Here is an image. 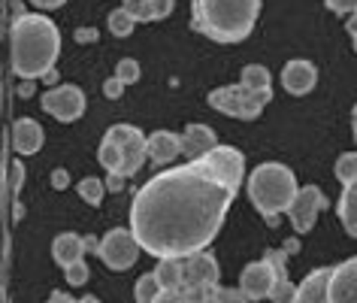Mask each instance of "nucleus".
I'll return each instance as SVG.
<instances>
[{
  "mask_svg": "<svg viewBox=\"0 0 357 303\" xmlns=\"http://www.w3.org/2000/svg\"><path fill=\"white\" fill-rule=\"evenodd\" d=\"M33 6H40V10H58V6H64L67 0H31Z\"/></svg>",
  "mask_w": 357,
  "mask_h": 303,
  "instance_id": "obj_37",
  "label": "nucleus"
},
{
  "mask_svg": "<svg viewBox=\"0 0 357 303\" xmlns=\"http://www.w3.org/2000/svg\"><path fill=\"white\" fill-rule=\"evenodd\" d=\"M273 91H255L248 85H225V88H212L209 91V106L225 115H234V119H243V121H252L264 112V106L270 103Z\"/></svg>",
  "mask_w": 357,
  "mask_h": 303,
  "instance_id": "obj_5",
  "label": "nucleus"
},
{
  "mask_svg": "<svg viewBox=\"0 0 357 303\" xmlns=\"http://www.w3.org/2000/svg\"><path fill=\"white\" fill-rule=\"evenodd\" d=\"M76 191H79V198L85 203H91V207H97V203L103 200V182L97 179V176H85V179L76 185Z\"/></svg>",
  "mask_w": 357,
  "mask_h": 303,
  "instance_id": "obj_26",
  "label": "nucleus"
},
{
  "mask_svg": "<svg viewBox=\"0 0 357 303\" xmlns=\"http://www.w3.org/2000/svg\"><path fill=\"white\" fill-rule=\"evenodd\" d=\"M112 79H115L119 85H124V88L133 85V82L139 79V64H137L133 58H121L119 67H115V76H112Z\"/></svg>",
  "mask_w": 357,
  "mask_h": 303,
  "instance_id": "obj_27",
  "label": "nucleus"
},
{
  "mask_svg": "<svg viewBox=\"0 0 357 303\" xmlns=\"http://www.w3.org/2000/svg\"><path fill=\"white\" fill-rule=\"evenodd\" d=\"M212 149H218V137L206 124H188V128L182 131V155H188L191 161L206 158Z\"/></svg>",
  "mask_w": 357,
  "mask_h": 303,
  "instance_id": "obj_16",
  "label": "nucleus"
},
{
  "mask_svg": "<svg viewBox=\"0 0 357 303\" xmlns=\"http://www.w3.org/2000/svg\"><path fill=\"white\" fill-rule=\"evenodd\" d=\"M275 288V273H273V264L266 261H252L243 270V276H239V291L245 294L248 300H264V297H270Z\"/></svg>",
  "mask_w": 357,
  "mask_h": 303,
  "instance_id": "obj_14",
  "label": "nucleus"
},
{
  "mask_svg": "<svg viewBox=\"0 0 357 303\" xmlns=\"http://www.w3.org/2000/svg\"><path fill=\"white\" fill-rule=\"evenodd\" d=\"M336 179L342 182L339 198V219L351 237H357V152H345L336 161Z\"/></svg>",
  "mask_w": 357,
  "mask_h": 303,
  "instance_id": "obj_9",
  "label": "nucleus"
},
{
  "mask_svg": "<svg viewBox=\"0 0 357 303\" xmlns=\"http://www.w3.org/2000/svg\"><path fill=\"white\" fill-rule=\"evenodd\" d=\"M31 91H33V82H22V88H19V94H22V97H28Z\"/></svg>",
  "mask_w": 357,
  "mask_h": 303,
  "instance_id": "obj_40",
  "label": "nucleus"
},
{
  "mask_svg": "<svg viewBox=\"0 0 357 303\" xmlns=\"http://www.w3.org/2000/svg\"><path fill=\"white\" fill-rule=\"evenodd\" d=\"M103 140H109L112 146L119 149V158H121L119 176H121V179H130V176L137 173L142 164H146V158H149V137L139 128H130V124H112V128L106 131Z\"/></svg>",
  "mask_w": 357,
  "mask_h": 303,
  "instance_id": "obj_7",
  "label": "nucleus"
},
{
  "mask_svg": "<svg viewBox=\"0 0 357 303\" xmlns=\"http://www.w3.org/2000/svg\"><path fill=\"white\" fill-rule=\"evenodd\" d=\"M13 46V73L24 82H37L55 73V61L61 55V31L49 15L19 13L10 28Z\"/></svg>",
  "mask_w": 357,
  "mask_h": 303,
  "instance_id": "obj_2",
  "label": "nucleus"
},
{
  "mask_svg": "<svg viewBox=\"0 0 357 303\" xmlns=\"http://www.w3.org/2000/svg\"><path fill=\"white\" fill-rule=\"evenodd\" d=\"M46 303H100L97 297H82V300H76V297H70L67 291H52V297Z\"/></svg>",
  "mask_w": 357,
  "mask_h": 303,
  "instance_id": "obj_31",
  "label": "nucleus"
},
{
  "mask_svg": "<svg viewBox=\"0 0 357 303\" xmlns=\"http://www.w3.org/2000/svg\"><path fill=\"white\" fill-rule=\"evenodd\" d=\"M73 37H76V43H94L97 40V31L94 28H79Z\"/></svg>",
  "mask_w": 357,
  "mask_h": 303,
  "instance_id": "obj_35",
  "label": "nucleus"
},
{
  "mask_svg": "<svg viewBox=\"0 0 357 303\" xmlns=\"http://www.w3.org/2000/svg\"><path fill=\"white\" fill-rule=\"evenodd\" d=\"M203 303H252V300H248L239 288H221V285H218V288L212 291Z\"/></svg>",
  "mask_w": 357,
  "mask_h": 303,
  "instance_id": "obj_28",
  "label": "nucleus"
},
{
  "mask_svg": "<svg viewBox=\"0 0 357 303\" xmlns=\"http://www.w3.org/2000/svg\"><path fill=\"white\" fill-rule=\"evenodd\" d=\"M236 191L225 185L209 164L188 161L160 170L133 194L130 230L155 258H191L206 252L227 219Z\"/></svg>",
  "mask_w": 357,
  "mask_h": 303,
  "instance_id": "obj_1",
  "label": "nucleus"
},
{
  "mask_svg": "<svg viewBox=\"0 0 357 303\" xmlns=\"http://www.w3.org/2000/svg\"><path fill=\"white\" fill-rule=\"evenodd\" d=\"M85 252H88V243H85V237H79V234H58L55 239H52V258L64 267H73L79 261H85Z\"/></svg>",
  "mask_w": 357,
  "mask_h": 303,
  "instance_id": "obj_18",
  "label": "nucleus"
},
{
  "mask_svg": "<svg viewBox=\"0 0 357 303\" xmlns=\"http://www.w3.org/2000/svg\"><path fill=\"white\" fill-rule=\"evenodd\" d=\"M261 0H191V22L215 43H239L252 34Z\"/></svg>",
  "mask_w": 357,
  "mask_h": 303,
  "instance_id": "obj_3",
  "label": "nucleus"
},
{
  "mask_svg": "<svg viewBox=\"0 0 357 303\" xmlns=\"http://www.w3.org/2000/svg\"><path fill=\"white\" fill-rule=\"evenodd\" d=\"M185 276H182V291L188 294L194 303H203L212 291L218 288V261L212 252H197L191 258H182Z\"/></svg>",
  "mask_w": 357,
  "mask_h": 303,
  "instance_id": "obj_6",
  "label": "nucleus"
},
{
  "mask_svg": "<svg viewBox=\"0 0 357 303\" xmlns=\"http://www.w3.org/2000/svg\"><path fill=\"white\" fill-rule=\"evenodd\" d=\"M137 303H155L160 294H164V288H160V282H158V273H146V276H139L137 279Z\"/></svg>",
  "mask_w": 357,
  "mask_h": 303,
  "instance_id": "obj_24",
  "label": "nucleus"
},
{
  "mask_svg": "<svg viewBox=\"0 0 357 303\" xmlns=\"http://www.w3.org/2000/svg\"><path fill=\"white\" fill-rule=\"evenodd\" d=\"M121 91H124V85H119L115 79H106V82H103V94L109 97V101H115V97H119Z\"/></svg>",
  "mask_w": 357,
  "mask_h": 303,
  "instance_id": "obj_34",
  "label": "nucleus"
},
{
  "mask_svg": "<svg viewBox=\"0 0 357 303\" xmlns=\"http://www.w3.org/2000/svg\"><path fill=\"white\" fill-rule=\"evenodd\" d=\"M124 10H128L137 22H160L173 13L176 0H124Z\"/></svg>",
  "mask_w": 357,
  "mask_h": 303,
  "instance_id": "obj_20",
  "label": "nucleus"
},
{
  "mask_svg": "<svg viewBox=\"0 0 357 303\" xmlns=\"http://www.w3.org/2000/svg\"><path fill=\"white\" fill-rule=\"evenodd\" d=\"M182 152V137H176L173 131H155L149 133V161L155 167L173 164Z\"/></svg>",
  "mask_w": 357,
  "mask_h": 303,
  "instance_id": "obj_17",
  "label": "nucleus"
},
{
  "mask_svg": "<svg viewBox=\"0 0 357 303\" xmlns=\"http://www.w3.org/2000/svg\"><path fill=\"white\" fill-rule=\"evenodd\" d=\"M330 13L336 15H354L357 13V0H327Z\"/></svg>",
  "mask_w": 357,
  "mask_h": 303,
  "instance_id": "obj_30",
  "label": "nucleus"
},
{
  "mask_svg": "<svg viewBox=\"0 0 357 303\" xmlns=\"http://www.w3.org/2000/svg\"><path fill=\"white\" fill-rule=\"evenodd\" d=\"M155 273H158V282L164 291H182V276H185L182 258H164Z\"/></svg>",
  "mask_w": 357,
  "mask_h": 303,
  "instance_id": "obj_22",
  "label": "nucleus"
},
{
  "mask_svg": "<svg viewBox=\"0 0 357 303\" xmlns=\"http://www.w3.org/2000/svg\"><path fill=\"white\" fill-rule=\"evenodd\" d=\"M327 207V198L324 191L318 189V185H306V189H300V194L294 198L291 209H288V219L297 234H306V230H312V225H315L318 212Z\"/></svg>",
  "mask_w": 357,
  "mask_h": 303,
  "instance_id": "obj_12",
  "label": "nucleus"
},
{
  "mask_svg": "<svg viewBox=\"0 0 357 303\" xmlns=\"http://www.w3.org/2000/svg\"><path fill=\"white\" fill-rule=\"evenodd\" d=\"M318 82V67L306 58H294L282 67V85L288 94H309Z\"/></svg>",
  "mask_w": 357,
  "mask_h": 303,
  "instance_id": "obj_15",
  "label": "nucleus"
},
{
  "mask_svg": "<svg viewBox=\"0 0 357 303\" xmlns=\"http://www.w3.org/2000/svg\"><path fill=\"white\" fill-rule=\"evenodd\" d=\"M139 243L137 237H133V230L128 228H112L109 234L100 239V246H97V258L109 267V270H130L133 264H137L139 258Z\"/></svg>",
  "mask_w": 357,
  "mask_h": 303,
  "instance_id": "obj_8",
  "label": "nucleus"
},
{
  "mask_svg": "<svg viewBox=\"0 0 357 303\" xmlns=\"http://www.w3.org/2000/svg\"><path fill=\"white\" fill-rule=\"evenodd\" d=\"M345 28H348V34H351V43H354V49H357V13L348 15V24H345Z\"/></svg>",
  "mask_w": 357,
  "mask_h": 303,
  "instance_id": "obj_39",
  "label": "nucleus"
},
{
  "mask_svg": "<svg viewBox=\"0 0 357 303\" xmlns=\"http://www.w3.org/2000/svg\"><path fill=\"white\" fill-rule=\"evenodd\" d=\"M52 185H55V189H67V185H70L67 170H61V167H58V170L52 173Z\"/></svg>",
  "mask_w": 357,
  "mask_h": 303,
  "instance_id": "obj_36",
  "label": "nucleus"
},
{
  "mask_svg": "<svg viewBox=\"0 0 357 303\" xmlns=\"http://www.w3.org/2000/svg\"><path fill=\"white\" fill-rule=\"evenodd\" d=\"M243 85L255 88V91H273V82H270V70L261 67V64H248L243 70V79H239Z\"/></svg>",
  "mask_w": 357,
  "mask_h": 303,
  "instance_id": "obj_23",
  "label": "nucleus"
},
{
  "mask_svg": "<svg viewBox=\"0 0 357 303\" xmlns=\"http://www.w3.org/2000/svg\"><path fill=\"white\" fill-rule=\"evenodd\" d=\"M327 279H330V267H318L315 273H309L300 282L294 303H327Z\"/></svg>",
  "mask_w": 357,
  "mask_h": 303,
  "instance_id": "obj_21",
  "label": "nucleus"
},
{
  "mask_svg": "<svg viewBox=\"0 0 357 303\" xmlns=\"http://www.w3.org/2000/svg\"><path fill=\"white\" fill-rule=\"evenodd\" d=\"M43 110L49 115H55L58 121H76L82 119L85 112V91L76 85H58V88H49L46 94L40 97Z\"/></svg>",
  "mask_w": 357,
  "mask_h": 303,
  "instance_id": "obj_10",
  "label": "nucleus"
},
{
  "mask_svg": "<svg viewBox=\"0 0 357 303\" xmlns=\"http://www.w3.org/2000/svg\"><path fill=\"white\" fill-rule=\"evenodd\" d=\"M121 185H124V179H121V176H112V173H106V191H121Z\"/></svg>",
  "mask_w": 357,
  "mask_h": 303,
  "instance_id": "obj_38",
  "label": "nucleus"
},
{
  "mask_svg": "<svg viewBox=\"0 0 357 303\" xmlns=\"http://www.w3.org/2000/svg\"><path fill=\"white\" fill-rule=\"evenodd\" d=\"M10 173H13V194H19L22 191V182H24V167L19 161H13L10 164Z\"/></svg>",
  "mask_w": 357,
  "mask_h": 303,
  "instance_id": "obj_33",
  "label": "nucleus"
},
{
  "mask_svg": "<svg viewBox=\"0 0 357 303\" xmlns=\"http://www.w3.org/2000/svg\"><path fill=\"white\" fill-rule=\"evenodd\" d=\"M351 131H354V140H357V106L351 110Z\"/></svg>",
  "mask_w": 357,
  "mask_h": 303,
  "instance_id": "obj_41",
  "label": "nucleus"
},
{
  "mask_svg": "<svg viewBox=\"0 0 357 303\" xmlns=\"http://www.w3.org/2000/svg\"><path fill=\"white\" fill-rule=\"evenodd\" d=\"M327 303H357V258L330 267Z\"/></svg>",
  "mask_w": 357,
  "mask_h": 303,
  "instance_id": "obj_13",
  "label": "nucleus"
},
{
  "mask_svg": "<svg viewBox=\"0 0 357 303\" xmlns=\"http://www.w3.org/2000/svg\"><path fill=\"white\" fill-rule=\"evenodd\" d=\"M297 194H300V189H297V179H294L291 167L266 161V164L252 170V179H248V198H252L255 209L261 212L270 225H275L282 212L291 209V203H294Z\"/></svg>",
  "mask_w": 357,
  "mask_h": 303,
  "instance_id": "obj_4",
  "label": "nucleus"
},
{
  "mask_svg": "<svg viewBox=\"0 0 357 303\" xmlns=\"http://www.w3.org/2000/svg\"><path fill=\"white\" fill-rule=\"evenodd\" d=\"M109 31L115 34V37H130V31H133V24H137V19L124 10V6H119V10H112L109 13Z\"/></svg>",
  "mask_w": 357,
  "mask_h": 303,
  "instance_id": "obj_25",
  "label": "nucleus"
},
{
  "mask_svg": "<svg viewBox=\"0 0 357 303\" xmlns=\"http://www.w3.org/2000/svg\"><path fill=\"white\" fill-rule=\"evenodd\" d=\"M300 249V243L297 239H288L282 249H270L264 258L273 264V273H275V288H273V294H270V300L273 303H294L297 300V288L300 285H294L291 279H288V267H284V261L294 255Z\"/></svg>",
  "mask_w": 357,
  "mask_h": 303,
  "instance_id": "obj_11",
  "label": "nucleus"
},
{
  "mask_svg": "<svg viewBox=\"0 0 357 303\" xmlns=\"http://www.w3.org/2000/svg\"><path fill=\"white\" fill-rule=\"evenodd\" d=\"M64 273H67V285H73V288H82V285L88 282V264H85V261L67 267Z\"/></svg>",
  "mask_w": 357,
  "mask_h": 303,
  "instance_id": "obj_29",
  "label": "nucleus"
},
{
  "mask_svg": "<svg viewBox=\"0 0 357 303\" xmlns=\"http://www.w3.org/2000/svg\"><path fill=\"white\" fill-rule=\"evenodd\" d=\"M43 140H46V133H43L40 121L19 119L13 124V149L19 152V155H37L43 149Z\"/></svg>",
  "mask_w": 357,
  "mask_h": 303,
  "instance_id": "obj_19",
  "label": "nucleus"
},
{
  "mask_svg": "<svg viewBox=\"0 0 357 303\" xmlns=\"http://www.w3.org/2000/svg\"><path fill=\"white\" fill-rule=\"evenodd\" d=\"M155 303H194V300H191L185 291H164Z\"/></svg>",
  "mask_w": 357,
  "mask_h": 303,
  "instance_id": "obj_32",
  "label": "nucleus"
}]
</instances>
